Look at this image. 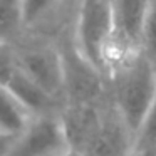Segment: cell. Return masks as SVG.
Wrapping results in <instances>:
<instances>
[{
  "instance_id": "cell-15",
  "label": "cell",
  "mask_w": 156,
  "mask_h": 156,
  "mask_svg": "<svg viewBox=\"0 0 156 156\" xmlns=\"http://www.w3.org/2000/svg\"><path fill=\"white\" fill-rule=\"evenodd\" d=\"M17 67V62L12 59V55L9 52H5L0 47V84H4L5 79L12 74V71Z\"/></svg>"
},
{
  "instance_id": "cell-11",
  "label": "cell",
  "mask_w": 156,
  "mask_h": 156,
  "mask_svg": "<svg viewBox=\"0 0 156 156\" xmlns=\"http://www.w3.org/2000/svg\"><path fill=\"white\" fill-rule=\"evenodd\" d=\"M22 24V0H0V42L14 35Z\"/></svg>"
},
{
  "instance_id": "cell-4",
  "label": "cell",
  "mask_w": 156,
  "mask_h": 156,
  "mask_svg": "<svg viewBox=\"0 0 156 156\" xmlns=\"http://www.w3.org/2000/svg\"><path fill=\"white\" fill-rule=\"evenodd\" d=\"M149 0H112V44L108 57V71H111L141 52V30Z\"/></svg>"
},
{
  "instance_id": "cell-5",
  "label": "cell",
  "mask_w": 156,
  "mask_h": 156,
  "mask_svg": "<svg viewBox=\"0 0 156 156\" xmlns=\"http://www.w3.org/2000/svg\"><path fill=\"white\" fill-rule=\"evenodd\" d=\"M69 149L59 116H37L14 143L9 156H61Z\"/></svg>"
},
{
  "instance_id": "cell-10",
  "label": "cell",
  "mask_w": 156,
  "mask_h": 156,
  "mask_svg": "<svg viewBox=\"0 0 156 156\" xmlns=\"http://www.w3.org/2000/svg\"><path fill=\"white\" fill-rule=\"evenodd\" d=\"M30 112L19 102V99L0 84V131L19 134L30 122Z\"/></svg>"
},
{
  "instance_id": "cell-12",
  "label": "cell",
  "mask_w": 156,
  "mask_h": 156,
  "mask_svg": "<svg viewBox=\"0 0 156 156\" xmlns=\"http://www.w3.org/2000/svg\"><path fill=\"white\" fill-rule=\"evenodd\" d=\"M141 52L156 62V0H149L141 30Z\"/></svg>"
},
{
  "instance_id": "cell-9",
  "label": "cell",
  "mask_w": 156,
  "mask_h": 156,
  "mask_svg": "<svg viewBox=\"0 0 156 156\" xmlns=\"http://www.w3.org/2000/svg\"><path fill=\"white\" fill-rule=\"evenodd\" d=\"M4 86L19 99L22 106L27 109L29 112H35L39 116H45L51 112V109L54 108L55 98H52L51 94L44 91L39 84H35L20 67H17L12 71V74L5 79Z\"/></svg>"
},
{
  "instance_id": "cell-6",
  "label": "cell",
  "mask_w": 156,
  "mask_h": 156,
  "mask_svg": "<svg viewBox=\"0 0 156 156\" xmlns=\"http://www.w3.org/2000/svg\"><path fill=\"white\" fill-rule=\"evenodd\" d=\"M19 67L52 98L64 94V77L59 51L37 47L24 52L19 59Z\"/></svg>"
},
{
  "instance_id": "cell-8",
  "label": "cell",
  "mask_w": 156,
  "mask_h": 156,
  "mask_svg": "<svg viewBox=\"0 0 156 156\" xmlns=\"http://www.w3.org/2000/svg\"><path fill=\"white\" fill-rule=\"evenodd\" d=\"M133 148L134 138L112 108L109 112H104L99 129L86 148L84 156H129Z\"/></svg>"
},
{
  "instance_id": "cell-17",
  "label": "cell",
  "mask_w": 156,
  "mask_h": 156,
  "mask_svg": "<svg viewBox=\"0 0 156 156\" xmlns=\"http://www.w3.org/2000/svg\"><path fill=\"white\" fill-rule=\"evenodd\" d=\"M129 156H156V146H134Z\"/></svg>"
},
{
  "instance_id": "cell-3",
  "label": "cell",
  "mask_w": 156,
  "mask_h": 156,
  "mask_svg": "<svg viewBox=\"0 0 156 156\" xmlns=\"http://www.w3.org/2000/svg\"><path fill=\"white\" fill-rule=\"evenodd\" d=\"M59 54L67 101L76 104H98L104 92V72L79 51L74 41L62 45Z\"/></svg>"
},
{
  "instance_id": "cell-16",
  "label": "cell",
  "mask_w": 156,
  "mask_h": 156,
  "mask_svg": "<svg viewBox=\"0 0 156 156\" xmlns=\"http://www.w3.org/2000/svg\"><path fill=\"white\" fill-rule=\"evenodd\" d=\"M19 134H12V133H2L0 131V156H9L14 148V143Z\"/></svg>"
},
{
  "instance_id": "cell-1",
  "label": "cell",
  "mask_w": 156,
  "mask_h": 156,
  "mask_svg": "<svg viewBox=\"0 0 156 156\" xmlns=\"http://www.w3.org/2000/svg\"><path fill=\"white\" fill-rule=\"evenodd\" d=\"M114 111L136 138L156 98V62L143 52L131 55L111 71Z\"/></svg>"
},
{
  "instance_id": "cell-2",
  "label": "cell",
  "mask_w": 156,
  "mask_h": 156,
  "mask_svg": "<svg viewBox=\"0 0 156 156\" xmlns=\"http://www.w3.org/2000/svg\"><path fill=\"white\" fill-rule=\"evenodd\" d=\"M112 32V0H81L74 42L104 74L108 71Z\"/></svg>"
},
{
  "instance_id": "cell-13",
  "label": "cell",
  "mask_w": 156,
  "mask_h": 156,
  "mask_svg": "<svg viewBox=\"0 0 156 156\" xmlns=\"http://www.w3.org/2000/svg\"><path fill=\"white\" fill-rule=\"evenodd\" d=\"M134 146H156V98L134 138Z\"/></svg>"
},
{
  "instance_id": "cell-14",
  "label": "cell",
  "mask_w": 156,
  "mask_h": 156,
  "mask_svg": "<svg viewBox=\"0 0 156 156\" xmlns=\"http://www.w3.org/2000/svg\"><path fill=\"white\" fill-rule=\"evenodd\" d=\"M54 2L55 0H22L24 24H32L37 19H41L54 5Z\"/></svg>"
},
{
  "instance_id": "cell-18",
  "label": "cell",
  "mask_w": 156,
  "mask_h": 156,
  "mask_svg": "<svg viewBox=\"0 0 156 156\" xmlns=\"http://www.w3.org/2000/svg\"><path fill=\"white\" fill-rule=\"evenodd\" d=\"M61 156H84V153L74 151V149H67V151H66V153H62Z\"/></svg>"
},
{
  "instance_id": "cell-7",
  "label": "cell",
  "mask_w": 156,
  "mask_h": 156,
  "mask_svg": "<svg viewBox=\"0 0 156 156\" xmlns=\"http://www.w3.org/2000/svg\"><path fill=\"white\" fill-rule=\"evenodd\" d=\"M102 116L104 112L98 108V104L69 102L67 108L59 116L69 149L84 153L94 138L96 131L99 129Z\"/></svg>"
}]
</instances>
